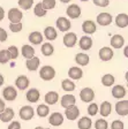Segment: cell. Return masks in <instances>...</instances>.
<instances>
[{
    "label": "cell",
    "mask_w": 128,
    "mask_h": 129,
    "mask_svg": "<svg viewBox=\"0 0 128 129\" xmlns=\"http://www.w3.org/2000/svg\"><path fill=\"white\" fill-rule=\"evenodd\" d=\"M39 77L43 81H51L56 77V69L51 66H43L39 72Z\"/></svg>",
    "instance_id": "1"
},
{
    "label": "cell",
    "mask_w": 128,
    "mask_h": 129,
    "mask_svg": "<svg viewBox=\"0 0 128 129\" xmlns=\"http://www.w3.org/2000/svg\"><path fill=\"white\" fill-rule=\"evenodd\" d=\"M19 115H20V118H21L22 120L29 121V120H31V119L34 118V115H35V111H34V108H32L31 106L25 105V106H22V107L20 108Z\"/></svg>",
    "instance_id": "2"
},
{
    "label": "cell",
    "mask_w": 128,
    "mask_h": 129,
    "mask_svg": "<svg viewBox=\"0 0 128 129\" xmlns=\"http://www.w3.org/2000/svg\"><path fill=\"white\" fill-rule=\"evenodd\" d=\"M8 19L11 23H21L22 19H23V14L17 8H11L8 12Z\"/></svg>",
    "instance_id": "3"
},
{
    "label": "cell",
    "mask_w": 128,
    "mask_h": 129,
    "mask_svg": "<svg viewBox=\"0 0 128 129\" xmlns=\"http://www.w3.org/2000/svg\"><path fill=\"white\" fill-rule=\"evenodd\" d=\"M96 21H97V23H98L99 25H101V27H107V25H110V24L112 23L113 17H112V15H111L110 13L103 12V13L98 14Z\"/></svg>",
    "instance_id": "4"
},
{
    "label": "cell",
    "mask_w": 128,
    "mask_h": 129,
    "mask_svg": "<svg viewBox=\"0 0 128 129\" xmlns=\"http://www.w3.org/2000/svg\"><path fill=\"white\" fill-rule=\"evenodd\" d=\"M80 98L83 103H90L95 99V92L91 88H83L80 92Z\"/></svg>",
    "instance_id": "5"
},
{
    "label": "cell",
    "mask_w": 128,
    "mask_h": 129,
    "mask_svg": "<svg viewBox=\"0 0 128 129\" xmlns=\"http://www.w3.org/2000/svg\"><path fill=\"white\" fill-rule=\"evenodd\" d=\"M3 96L7 102H14V100L16 99V97H17V90H16L14 86L8 85L4 89Z\"/></svg>",
    "instance_id": "6"
},
{
    "label": "cell",
    "mask_w": 128,
    "mask_h": 129,
    "mask_svg": "<svg viewBox=\"0 0 128 129\" xmlns=\"http://www.w3.org/2000/svg\"><path fill=\"white\" fill-rule=\"evenodd\" d=\"M48 123H50L51 126H53V127L61 126V124L64 123V115L59 112L52 113V114L50 115V118H48Z\"/></svg>",
    "instance_id": "7"
},
{
    "label": "cell",
    "mask_w": 128,
    "mask_h": 129,
    "mask_svg": "<svg viewBox=\"0 0 128 129\" xmlns=\"http://www.w3.org/2000/svg\"><path fill=\"white\" fill-rule=\"evenodd\" d=\"M65 115L68 120L70 121H74L79 118L80 115V110L76 105H73V106H69V107H67L66 111H65Z\"/></svg>",
    "instance_id": "8"
},
{
    "label": "cell",
    "mask_w": 128,
    "mask_h": 129,
    "mask_svg": "<svg viewBox=\"0 0 128 129\" xmlns=\"http://www.w3.org/2000/svg\"><path fill=\"white\" fill-rule=\"evenodd\" d=\"M66 13L69 19H79L81 15V7L76 4H72V5L68 6Z\"/></svg>",
    "instance_id": "9"
},
{
    "label": "cell",
    "mask_w": 128,
    "mask_h": 129,
    "mask_svg": "<svg viewBox=\"0 0 128 129\" xmlns=\"http://www.w3.org/2000/svg\"><path fill=\"white\" fill-rule=\"evenodd\" d=\"M98 55L101 61H110L113 58V50L111 47H107V46L101 47L98 52Z\"/></svg>",
    "instance_id": "10"
},
{
    "label": "cell",
    "mask_w": 128,
    "mask_h": 129,
    "mask_svg": "<svg viewBox=\"0 0 128 129\" xmlns=\"http://www.w3.org/2000/svg\"><path fill=\"white\" fill-rule=\"evenodd\" d=\"M62 42H64V45L66 47H73V46H75L76 42H78V36L74 32H67L66 35L64 36Z\"/></svg>",
    "instance_id": "11"
},
{
    "label": "cell",
    "mask_w": 128,
    "mask_h": 129,
    "mask_svg": "<svg viewBox=\"0 0 128 129\" xmlns=\"http://www.w3.org/2000/svg\"><path fill=\"white\" fill-rule=\"evenodd\" d=\"M56 24H57V28L59 29V31H61V32L68 31V30L70 29V27H72L70 21L68 19H66V17H59V19L57 20Z\"/></svg>",
    "instance_id": "12"
},
{
    "label": "cell",
    "mask_w": 128,
    "mask_h": 129,
    "mask_svg": "<svg viewBox=\"0 0 128 129\" xmlns=\"http://www.w3.org/2000/svg\"><path fill=\"white\" fill-rule=\"evenodd\" d=\"M115 112L121 116L128 115V100H120L115 104Z\"/></svg>",
    "instance_id": "13"
},
{
    "label": "cell",
    "mask_w": 128,
    "mask_h": 129,
    "mask_svg": "<svg viewBox=\"0 0 128 129\" xmlns=\"http://www.w3.org/2000/svg\"><path fill=\"white\" fill-rule=\"evenodd\" d=\"M96 29H97L96 23L93 21H91V20H87V21H84L82 23V30L87 35H92V34H95Z\"/></svg>",
    "instance_id": "14"
},
{
    "label": "cell",
    "mask_w": 128,
    "mask_h": 129,
    "mask_svg": "<svg viewBox=\"0 0 128 129\" xmlns=\"http://www.w3.org/2000/svg\"><path fill=\"white\" fill-rule=\"evenodd\" d=\"M39 64H40V60L39 58L37 56H32L30 59H27L25 61V66H27V69L30 70V72H35L39 68Z\"/></svg>",
    "instance_id": "15"
},
{
    "label": "cell",
    "mask_w": 128,
    "mask_h": 129,
    "mask_svg": "<svg viewBox=\"0 0 128 129\" xmlns=\"http://www.w3.org/2000/svg\"><path fill=\"white\" fill-rule=\"evenodd\" d=\"M75 103H76V98H75L74 94H65V96L61 97V102H60V104H61V106L64 108H67L69 107V106H73V105H75Z\"/></svg>",
    "instance_id": "16"
},
{
    "label": "cell",
    "mask_w": 128,
    "mask_h": 129,
    "mask_svg": "<svg viewBox=\"0 0 128 129\" xmlns=\"http://www.w3.org/2000/svg\"><path fill=\"white\" fill-rule=\"evenodd\" d=\"M25 98H27V100L29 103H37L40 98V92L37 89L32 88L30 90H28V92L25 93Z\"/></svg>",
    "instance_id": "17"
},
{
    "label": "cell",
    "mask_w": 128,
    "mask_h": 129,
    "mask_svg": "<svg viewBox=\"0 0 128 129\" xmlns=\"http://www.w3.org/2000/svg\"><path fill=\"white\" fill-rule=\"evenodd\" d=\"M29 83H30L29 78L25 75H20L19 77L15 80V85H16V88L20 89V90H25V89H28Z\"/></svg>",
    "instance_id": "18"
},
{
    "label": "cell",
    "mask_w": 128,
    "mask_h": 129,
    "mask_svg": "<svg viewBox=\"0 0 128 129\" xmlns=\"http://www.w3.org/2000/svg\"><path fill=\"white\" fill-rule=\"evenodd\" d=\"M127 94V90L122 85H114L112 89V96L115 99H122Z\"/></svg>",
    "instance_id": "19"
},
{
    "label": "cell",
    "mask_w": 128,
    "mask_h": 129,
    "mask_svg": "<svg viewBox=\"0 0 128 129\" xmlns=\"http://www.w3.org/2000/svg\"><path fill=\"white\" fill-rule=\"evenodd\" d=\"M110 44L113 48H121L125 44V38L121 35H113L110 40Z\"/></svg>",
    "instance_id": "20"
},
{
    "label": "cell",
    "mask_w": 128,
    "mask_h": 129,
    "mask_svg": "<svg viewBox=\"0 0 128 129\" xmlns=\"http://www.w3.org/2000/svg\"><path fill=\"white\" fill-rule=\"evenodd\" d=\"M79 46H80L81 50H83V51L90 50L91 46H92V39H91V37H88V36L81 37L80 40H79Z\"/></svg>",
    "instance_id": "21"
},
{
    "label": "cell",
    "mask_w": 128,
    "mask_h": 129,
    "mask_svg": "<svg viewBox=\"0 0 128 129\" xmlns=\"http://www.w3.org/2000/svg\"><path fill=\"white\" fill-rule=\"evenodd\" d=\"M14 115H15L14 111L11 107H7L0 113V120L3 121V122H9V121L13 120Z\"/></svg>",
    "instance_id": "22"
},
{
    "label": "cell",
    "mask_w": 128,
    "mask_h": 129,
    "mask_svg": "<svg viewBox=\"0 0 128 129\" xmlns=\"http://www.w3.org/2000/svg\"><path fill=\"white\" fill-rule=\"evenodd\" d=\"M98 111L100 113L101 116H109L111 114V111H112V105L110 102H103L100 105V107H98Z\"/></svg>",
    "instance_id": "23"
},
{
    "label": "cell",
    "mask_w": 128,
    "mask_h": 129,
    "mask_svg": "<svg viewBox=\"0 0 128 129\" xmlns=\"http://www.w3.org/2000/svg\"><path fill=\"white\" fill-rule=\"evenodd\" d=\"M115 24L119 28H127L128 25V15L126 13H121L119 15H117L115 17Z\"/></svg>",
    "instance_id": "24"
},
{
    "label": "cell",
    "mask_w": 128,
    "mask_h": 129,
    "mask_svg": "<svg viewBox=\"0 0 128 129\" xmlns=\"http://www.w3.org/2000/svg\"><path fill=\"white\" fill-rule=\"evenodd\" d=\"M68 76L72 80H81L83 76V70L80 67H70L68 70Z\"/></svg>",
    "instance_id": "25"
},
{
    "label": "cell",
    "mask_w": 128,
    "mask_h": 129,
    "mask_svg": "<svg viewBox=\"0 0 128 129\" xmlns=\"http://www.w3.org/2000/svg\"><path fill=\"white\" fill-rule=\"evenodd\" d=\"M43 38L44 37H43V35L39 31H32L29 35L28 39H29V42L31 44H34V45H38V44H42Z\"/></svg>",
    "instance_id": "26"
},
{
    "label": "cell",
    "mask_w": 128,
    "mask_h": 129,
    "mask_svg": "<svg viewBox=\"0 0 128 129\" xmlns=\"http://www.w3.org/2000/svg\"><path fill=\"white\" fill-rule=\"evenodd\" d=\"M58 99H59V94H58V92H56V91L47 92V93L45 94V97H44V100H45L46 105H54L58 102Z\"/></svg>",
    "instance_id": "27"
},
{
    "label": "cell",
    "mask_w": 128,
    "mask_h": 129,
    "mask_svg": "<svg viewBox=\"0 0 128 129\" xmlns=\"http://www.w3.org/2000/svg\"><path fill=\"white\" fill-rule=\"evenodd\" d=\"M89 61H90V58L85 53H78L75 55V62L80 66H87Z\"/></svg>",
    "instance_id": "28"
},
{
    "label": "cell",
    "mask_w": 128,
    "mask_h": 129,
    "mask_svg": "<svg viewBox=\"0 0 128 129\" xmlns=\"http://www.w3.org/2000/svg\"><path fill=\"white\" fill-rule=\"evenodd\" d=\"M57 36H58V34H57L56 28L46 27L45 29H44V37L47 40H54L57 38Z\"/></svg>",
    "instance_id": "29"
},
{
    "label": "cell",
    "mask_w": 128,
    "mask_h": 129,
    "mask_svg": "<svg viewBox=\"0 0 128 129\" xmlns=\"http://www.w3.org/2000/svg\"><path fill=\"white\" fill-rule=\"evenodd\" d=\"M91 126H92V121H91V119L88 118V116H83V118H81L78 122L79 129H90Z\"/></svg>",
    "instance_id": "30"
},
{
    "label": "cell",
    "mask_w": 128,
    "mask_h": 129,
    "mask_svg": "<svg viewBox=\"0 0 128 129\" xmlns=\"http://www.w3.org/2000/svg\"><path fill=\"white\" fill-rule=\"evenodd\" d=\"M22 55L25 58V59H30L32 56H35V48L30 45H23L21 48Z\"/></svg>",
    "instance_id": "31"
},
{
    "label": "cell",
    "mask_w": 128,
    "mask_h": 129,
    "mask_svg": "<svg viewBox=\"0 0 128 129\" xmlns=\"http://www.w3.org/2000/svg\"><path fill=\"white\" fill-rule=\"evenodd\" d=\"M40 51H42V54L45 56H51L52 54L54 53V47L53 45L51 43H44L40 48Z\"/></svg>",
    "instance_id": "32"
},
{
    "label": "cell",
    "mask_w": 128,
    "mask_h": 129,
    "mask_svg": "<svg viewBox=\"0 0 128 129\" xmlns=\"http://www.w3.org/2000/svg\"><path fill=\"white\" fill-rule=\"evenodd\" d=\"M61 88H62V90L66 92H72L75 90V83L72 80L66 78V80H64L61 82Z\"/></svg>",
    "instance_id": "33"
},
{
    "label": "cell",
    "mask_w": 128,
    "mask_h": 129,
    "mask_svg": "<svg viewBox=\"0 0 128 129\" xmlns=\"http://www.w3.org/2000/svg\"><path fill=\"white\" fill-rule=\"evenodd\" d=\"M48 114H50V108H48L47 105L40 104L37 107V115L39 118H46Z\"/></svg>",
    "instance_id": "34"
},
{
    "label": "cell",
    "mask_w": 128,
    "mask_h": 129,
    "mask_svg": "<svg viewBox=\"0 0 128 129\" xmlns=\"http://www.w3.org/2000/svg\"><path fill=\"white\" fill-rule=\"evenodd\" d=\"M114 82H115V78L112 74H105L101 77V83H103L104 86H111V85H113Z\"/></svg>",
    "instance_id": "35"
},
{
    "label": "cell",
    "mask_w": 128,
    "mask_h": 129,
    "mask_svg": "<svg viewBox=\"0 0 128 129\" xmlns=\"http://www.w3.org/2000/svg\"><path fill=\"white\" fill-rule=\"evenodd\" d=\"M34 13L38 17H44L46 15V13H47V11L44 9V7L42 6V3H38V4H36L35 8H34Z\"/></svg>",
    "instance_id": "36"
},
{
    "label": "cell",
    "mask_w": 128,
    "mask_h": 129,
    "mask_svg": "<svg viewBox=\"0 0 128 129\" xmlns=\"http://www.w3.org/2000/svg\"><path fill=\"white\" fill-rule=\"evenodd\" d=\"M57 5V0H43L42 1V6L44 7L45 11H51Z\"/></svg>",
    "instance_id": "37"
},
{
    "label": "cell",
    "mask_w": 128,
    "mask_h": 129,
    "mask_svg": "<svg viewBox=\"0 0 128 129\" xmlns=\"http://www.w3.org/2000/svg\"><path fill=\"white\" fill-rule=\"evenodd\" d=\"M34 5V0H19V6L21 9L28 11L31 8V6Z\"/></svg>",
    "instance_id": "38"
},
{
    "label": "cell",
    "mask_w": 128,
    "mask_h": 129,
    "mask_svg": "<svg viewBox=\"0 0 128 129\" xmlns=\"http://www.w3.org/2000/svg\"><path fill=\"white\" fill-rule=\"evenodd\" d=\"M11 60V55H9V53H8L7 50H1L0 51V63H7L8 61Z\"/></svg>",
    "instance_id": "39"
},
{
    "label": "cell",
    "mask_w": 128,
    "mask_h": 129,
    "mask_svg": "<svg viewBox=\"0 0 128 129\" xmlns=\"http://www.w3.org/2000/svg\"><path fill=\"white\" fill-rule=\"evenodd\" d=\"M109 128V123L104 119H99L95 122V129H107Z\"/></svg>",
    "instance_id": "40"
},
{
    "label": "cell",
    "mask_w": 128,
    "mask_h": 129,
    "mask_svg": "<svg viewBox=\"0 0 128 129\" xmlns=\"http://www.w3.org/2000/svg\"><path fill=\"white\" fill-rule=\"evenodd\" d=\"M7 51L9 53V55H11V59H13V60L17 59V56H19V48L16 47V46H14V45L9 46Z\"/></svg>",
    "instance_id": "41"
},
{
    "label": "cell",
    "mask_w": 128,
    "mask_h": 129,
    "mask_svg": "<svg viewBox=\"0 0 128 129\" xmlns=\"http://www.w3.org/2000/svg\"><path fill=\"white\" fill-rule=\"evenodd\" d=\"M88 113L90 116L96 115L97 113H98V105H97L96 103H91L88 106Z\"/></svg>",
    "instance_id": "42"
},
{
    "label": "cell",
    "mask_w": 128,
    "mask_h": 129,
    "mask_svg": "<svg viewBox=\"0 0 128 129\" xmlns=\"http://www.w3.org/2000/svg\"><path fill=\"white\" fill-rule=\"evenodd\" d=\"M125 128V124L121 120H114L111 124V129H123Z\"/></svg>",
    "instance_id": "43"
},
{
    "label": "cell",
    "mask_w": 128,
    "mask_h": 129,
    "mask_svg": "<svg viewBox=\"0 0 128 129\" xmlns=\"http://www.w3.org/2000/svg\"><path fill=\"white\" fill-rule=\"evenodd\" d=\"M9 29L12 32H20L22 30V23H11Z\"/></svg>",
    "instance_id": "44"
},
{
    "label": "cell",
    "mask_w": 128,
    "mask_h": 129,
    "mask_svg": "<svg viewBox=\"0 0 128 129\" xmlns=\"http://www.w3.org/2000/svg\"><path fill=\"white\" fill-rule=\"evenodd\" d=\"M93 5L98 7H107L110 4V0H92Z\"/></svg>",
    "instance_id": "45"
},
{
    "label": "cell",
    "mask_w": 128,
    "mask_h": 129,
    "mask_svg": "<svg viewBox=\"0 0 128 129\" xmlns=\"http://www.w3.org/2000/svg\"><path fill=\"white\" fill-rule=\"evenodd\" d=\"M7 31H6L4 28H0V43L1 42H5V40H7Z\"/></svg>",
    "instance_id": "46"
},
{
    "label": "cell",
    "mask_w": 128,
    "mask_h": 129,
    "mask_svg": "<svg viewBox=\"0 0 128 129\" xmlns=\"http://www.w3.org/2000/svg\"><path fill=\"white\" fill-rule=\"evenodd\" d=\"M8 129H21V123H20L19 121H13L8 126Z\"/></svg>",
    "instance_id": "47"
},
{
    "label": "cell",
    "mask_w": 128,
    "mask_h": 129,
    "mask_svg": "<svg viewBox=\"0 0 128 129\" xmlns=\"http://www.w3.org/2000/svg\"><path fill=\"white\" fill-rule=\"evenodd\" d=\"M6 108V105H5V102H4L3 99H1V98H0V113L3 112L4 110H5Z\"/></svg>",
    "instance_id": "48"
},
{
    "label": "cell",
    "mask_w": 128,
    "mask_h": 129,
    "mask_svg": "<svg viewBox=\"0 0 128 129\" xmlns=\"http://www.w3.org/2000/svg\"><path fill=\"white\" fill-rule=\"evenodd\" d=\"M5 17V11H4V8L0 6V21Z\"/></svg>",
    "instance_id": "49"
},
{
    "label": "cell",
    "mask_w": 128,
    "mask_h": 129,
    "mask_svg": "<svg viewBox=\"0 0 128 129\" xmlns=\"http://www.w3.org/2000/svg\"><path fill=\"white\" fill-rule=\"evenodd\" d=\"M4 82H5V77L3 76V74H0V86L4 84Z\"/></svg>",
    "instance_id": "50"
},
{
    "label": "cell",
    "mask_w": 128,
    "mask_h": 129,
    "mask_svg": "<svg viewBox=\"0 0 128 129\" xmlns=\"http://www.w3.org/2000/svg\"><path fill=\"white\" fill-rule=\"evenodd\" d=\"M60 1H61L62 4H68L69 1H72V0H60Z\"/></svg>",
    "instance_id": "51"
},
{
    "label": "cell",
    "mask_w": 128,
    "mask_h": 129,
    "mask_svg": "<svg viewBox=\"0 0 128 129\" xmlns=\"http://www.w3.org/2000/svg\"><path fill=\"white\" fill-rule=\"evenodd\" d=\"M127 51H128V47H125V56H126V58H127V56H128Z\"/></svg>",
    "instance_id": "52"
},
{
    "label": "cell",
    "mask_w": 128,
    "mask_h": 129,
    "mask_svg": "<svg viewBox=\"0 0 128 129\" xmlns=\"http://www.w3.org/2000/svg\"><path fill=\"white\" fill-rule=\"evenodd\" d=\"M35 129H43V127H36Z\"/></svg>",
    "instance_id": "53"
},
{
    "label": "cell",
    "mask_w": 128,
    "mask_h": 129,
    "mask_svg": "<svg viewBox=\"0 0 128 129\" xmlns=\"http://www.w3.org/2000/svg\"><path fill=\"white\" fill-rule=\"evenodd\" d=\"M81 1H88V0H81Z\"/></svg>",
    "instance_id": "54"
},
{
    "label": "cell",
    "mask_w": 128,
    "mask_h": 129,
    "mask_svg": "<svg viewBox=\"0 0 128 129\" xmlns=\"http://www.w3.org/2000/svg\"><path fill=\"white\" fill-rule=\"evenodd\" d=\"M43 129H50V128H43Z\"/></svg>",
    "instance_id": "55"
}]
</instances>
